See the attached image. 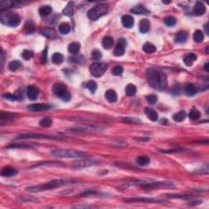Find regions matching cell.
<instances>
[{"label": "cell", "mask_w": 209, "mask_h": 209, "mask_svg": "<svg viewBox=\"0 0 209 209\" xmlns=\"http://www.w3.org/2000/svg\"><path fill=\"white\" fill-rule=\"evenodd\" d=\"M193 12L195 16H202V15H204L205 12H206L205 5L202 2H199V1L196 2L195 5L193 7Z\"/></svg>", "instance_id": "cell-13"}, {"label": "cell", "mask_w": 209, "mask_h": 209, "mask_svg": "<svg viewBox=\"0 0 209 209\" xmlns=\"http://www.w3.org/2000/svg\"><path fill=\"white\" fill-rule=\"evenodd\" d=\"M146 100H147V102L149 103V104H153L157 102V100H158V97H157L155 95L151 94V95H149V96H146Z\"/></svg>", "instance_id": "cell-45"}, {"label": "cell", "mask_w": 209, "mask_h": 209, "mask_svg": "<svg viewBox=\"0 0 209 209\" xmlns=\"http://www.w3.org/2000/svg\"><path fill=\"white\" fill-rule=\"evenodd\" d=\"M3 97H4L5 99H7V100H21L22 96H20V95H16V94L12 95V94L10 93H6L3 94Z\"/></svg>", "instance_id": "cell-41"}, {"label": "cell", "mask_w": 209, "mask_h": 209, "mask_svg": "<svg viewBox=\"0 0 209 209\" xmlns=\"http://www.w3.org/2000/svg\"><path fill=\"white\" fill-rule=\"evenodd\" d=\"M80 50V43L78 42H71L68 47V51L72 54H77Z\"/></svg>", "instance_id": "cell-26"}, {"label": "cell", "mask_w": 209, "mask_h": 209, "mask_svg": "<svg viewBox=\"0 0 209 209\" xmlns=\"http://www.w3.org/2000/svg\"><path fill=\"white\" fill-rule=\"evenodd\" d=\"M149 161H150V159H149V157L146 155L138 156L136 159V163H137L139 166H142V167L147 166V165L149 163Z\"/></svg>", "instance_id": "cell-25"}, {"label": "cell", "mask_w": 209, "mask_h": 209, "mask_svg": "<svg viewBox=\"0 0 209 209\" xmlns=\"http://www.w3.org/2000/svg\"><path fill=\"white\" fill-rule=\"evenodd\" d=\"M20 3L18 2H12V1H1V11H3L4 9L9 8V7H14L19 6Z\"/></svg>", "instance_id": "cell-20"}, {"label": "cell", "mask_w": 209, "mask_h": 209, "mask_svg": "<svg viewBox=\"0 0 209 209\" xmlns=\"http://www.w3.org/2000/svg\"><path fill=\"white\" fill-rule=\"evenodd\" d=\"M193 40L194 42H201L202 40H203V38H204V35H203V33H202L201 30H196L194 32L193 35Z\"/></svg>", "instance_id": "cell-37"}, {"label": "cell", "mask_w": 209, "mask_h": 209, "mask_svg": "<svg viewBox=\"0 0 209 209\" xmlns=\"http://www.w3.org/2000/svg\"><path fill=\"white\" fill-rule=\"evenodd\" d=\"M52 91L54 94L57 96L58 97L60 98L61 100L67 102L70 100V95H69V91L67 90V87L65 85L62 83H56L52 87Z\"/></svg>", "instance_id": "cell-6"}, {"label": "cell", "mask_w": 209, "mask_h": 209, "mask_svg": "<svg viewBox=\"0 0 209 209\" xmlns=\"http://www.w3.org/2000/svg\"><path fill=\"white\" fill-rule=\"evenodd\" d=\"M108 12V7L104 4H98L94 6L87 11V16L91 20H96L101 16L106 15Z\"/></svg>", "instance_id": "cell-5"}, {"label": "cell", "mask_w": 209, "mask_h": 209, "mask_svg": "<svg viewBox=\"0 0 209 209\" xmlns=\"http://www.w3.org/2000/svg\"><path fill=\"white\" fill-rule=\"evenodd\" d=\"M71 131L79 132V133H93V132H100L103 131V128L96 126L91 125H80L77 127H73L70 128Z\"/></svg>", "instance_id": "cell-8"}, {"label": "cell", "mask_w": 209, "mask_h": 209, "mask_svg": "<svg viewBox=\"0 0 209 209\" xmlns=\"http://www.w3.org/2000/svg\"><path fill=\"white\" fill-rule=\"evenodd\" d=\"M127 202H148V203H153V202H161L158 199H153V198H132L127 199Z\"/></svg>", "instance_id": "cell-22"}, {"label": "cell", "mask_w": 209, "mask_h": 209, "mask_svg": "<svg viewBox=\"0 0 209 209\" xmlns=\"http://www.w3.org/2000/svg\"><path fill=\"white\" fill-rule=\"evenodd\" d=\"M105 98L106 100L110 103L116 102L117 100H118V96H117V93L113 90H108V91L105 92Z\"/></svg>", "instance_id": "cell-21"}, {"label": "cell", "mask_w": 209, "mask_h": 209, "mask_svg": "<svg viewBox=\"0 0 209 209\" xmlns=\"http://www.w3.org/2000/svg\"><path fill=\"white\" fill-rule=\"evenodd\" d=\"M185 116H186V113L184 110H181V111H179L177 113H174L172 115V118H173L174 121L176 122H182L184 119L185 118Z\"/></svg>", "instance_id": "cell-32"}, {"label": "cell", "mask_w": 209, "mask_h": 209, "mask_svg": "<svg viewBox=\"0 0 209 209\" xmlns=\"http://www.w3.org/2000/svg\"><path fill=\"white\" fill-rule=\"evenodd\" d=\"M96 192L93 191V190H87L86 192H82L80 193V196H87V195H93V194H96Z\"/></svg>", "instance_id": "cell-52"}, {"label": "cell", "mask_w": 209, "mask_h": 209, "mask_svg": "<svg viewBox=\"0 0 209 209\" xmlns=\"http://www.w3.org/2000/svg\"><path fill=\"white\" fill-rule=\"evenodd\" d=\"M122 72H123V69H122V67L120 66V65H117V66L114 67L113 69V70H112V73H113V75L116 76L121 75L122 73Z\"/></svg>", "instance_id": "cell-47"}, {"label": "cell", "mask_w": 209, "mask_h": 209, "mask_svg": "<svg viewBox=\"0 0 209 209\" xmlns=\"http://www.w3.org/2000/svg\"><path fill=\"white\" fill-rule=\"evenodd\" d=\"M187 33L184 31H180L175 37V42L176 43H184L186 42Z\"/></svg>", "instance_id": "cell-28"}, {"label": "cell", "mask_w": 209, "mask_h": 209, "mask_svg": "<svg viewBox=\"0 0 209 209\" xmlns=\"http://www.w3.org/2000/svg\"><path fill=\"white\" fill-rule=\"evenodd\" d=\"M113 40L110 36H106V37H104V38H103L102 46L104 48L109 49L112 46H113Z\"/></svg>", "instance_id": "cell-33"}, {"label": "cell", "mask_w": 209, "mask_h": 209, "mask_svg": "<svg viewBox=\"0 0 209 209\" xmlns=\"http://www.w3.org/2000/svg\"><path fill=\"white\" fill-rule=\"evenodd\" d=\"M16 174H17V171L14 167H10V166L3 167L1 171V175L5 177H11V176H16Z\"/></svg>", "instance_id": "cell-16"}, {"label": "cell", "mask_w": 209, "mask_h": 209, "mask_svg": "<svg viewBox=\"0 0 209 209\" xmlns=\"http://www.w3.org/2000/svg\"><path fill=\"white\" fill-rule=\"evenodd\" d=\"M47 47L43 50L42 54V57H41V62L42 64H46L47 63Z\"/></svg>", "instance_id": "cell-51"}, {"label": "cell", "mask_w": 209, "mask_h": 209, "mask_svg": "<svg viewBox=\"0 0 209 209\" xmlns=\"http://www.w3.org/2000/svg\"><path fill=\"white\" fill-rule=\"evenodd\" d=\"M40 33L47 38H53L55 36V31L51 29H43L40 30Z\"/></svg>", "instance_id": "cell-39"}, {"label": "cell", "mask_w": 209, "mask_h": 209, "mask_svg": "<svg viewBox=\"0 0 209 209\" xmlns=\"http://www.w3.org/2000/svg\"><path fill=\"white\" fill-rule=\"evenodd\" d=\"M38 93H39L38 89L34 87V86L30 85V86L27 87V96H28V98H29V100H36L38 96Z\"/></svg>", "instance_id": "cell-15"}, {"label": "cell", "mask_w": 209, "mask_h": 209, "mask_svg": "<svg viewBox=\"0 0 209 209\" xmlns=\"http://www.w3.org/2000/svg\"><path fill=\"white\" fill-rule=\"evenodd\" d=\"M205 29H206V32H207V33H208V30H207V24H205Z\"/></svg>", "instance_id": "cell-54"}, {"label": "cell", "mask_w": 209, "mask_h": 209, "mask_svg": "<svg viewBox=\"0 0 209 209\" xmlns=\"http://www.w3.org/2000/svg\"><path fill=\"white\" fill-rule=\"evenodd\" d=\"M122 24L125 28H131L134 24L133 17L130 15H124L122 16Z\"/></svg>", "instance_id": "cell-17"}, {"label": "cell", "mask_w": 209, "mask_h": 209, "mask_svg": "<svg viewBox=\"0 0 209 209\" xmlns=\"http://www.w3.org/2000/svg\"><path fill=\"white\" fill-rule=\"evenodd\" d=\"M63 60H64V56L61 53H59V52L54 53L52 58H51V61L54 64H60V63L63 62Z\"/></svg>", "instance_id": "cell-34"}, {"label": "cell", "mask_w": 209, "mask_h": 209, "mask_svg": "<svg viewBox=\"0 0 209 209\" xmlns=\"http://www.w3.org/2000/svg\"><path fill=\"white\" fill-rule=\"evenodd\" d=\"M59 32L60 33H62V34H67V33H69L70 32V24L69 23L67 22H63L59 25Z\"/></svg>", "instance_id": "cell-27"}, {"label": "cell", "mask_w": 209, "mask_h": 209, "mask_svg": "<svg viewBox=\"0 0 209 209\" xmlns=\"http://www.w3.org/2000/svg\"><path fill=\"white\" fill-rule=\"evenodd\" d=\"M145 113L147 115V117L149 118V119H150L153 122H155L158 119V113L154 110V109H151V108H145Z\"/></svg>", "instance_id": "cell-18"}, {"label": "cell", "mask_w": 209, "mask_h": 209, "mask_svg": "<svg viewBox=\"0 0 209 209\" xmlns=\"http://www.w3.org/2000/svg\"><path fill=\"white\" fill-rule=\"evenodd\" d=\"M203 68H204V69H205V70H206V71L208 72L209 71V63L208 62L205 63L204 67H203Z\"/></svg>", "instance_id": "cell-53"}, {"label": "cell", "mask_w": 209, "mask_h": 209, "mask_svg": "<svg viewBox=\"0 0 209 209\" xmlns=\"http://www.w3.org/2000/svg\"><path fill=\"white\" fill-rule=\"evenodd\" d=\"M147 80L149 84L157 90H163L167 87V76L163 72L155 69H147Z\"/></svg>", "instance_id": "cell-1"}, {"label": "cell", "mask_w": 209, "mask_h": 209, "mask_svg": "<svg viewBox=\"0 0 209 209\" xmlns=\"http://www.w3.org/2000/svg\"><path fill=\"white\" fill-rule=\"evenodd\" d=\"M164 23L165 24H167V26L172 27L176 24V20L174 17H172V16H168V17L164 19Z\"/></svg>", "instance_id": "cell-43"}, {"label": "cell", "mask_w": 209, "mask_h": 209, "mask_svg": "<svg viewBox=\"0 0 209 209\" xmlns=\"http://www.w3.org/2000/svg\"><path fill=\"white\" fill-rule=\"evenodd\" d=\"M33 56V51H29V50H25V51H23L22 53V57L24 58V60H29L30 58L32 57V56Z\"/></svg>", "instance_id": "cell-48"}, {"label": "cell", "mask_w": 209, "mask_h": 209, "mask_svg": "<svg viewBox=\"0 0 209 209\" xmlns=\"http://www.w3.org/2000/svg\"><path fill=\"white\" fill-rule=\"evenodd\" d=\"M149 26H150V24H149V20L143 19L140 20V24H139V30L140 33H145L149 30Z\"/></svg>", "instance_id": "cell-19"}, {"label": "cell", "mask_w": 209, "mask_h": 209, "mask_svg": "<svg viewBox=\"0 0 209 209\" xmlns=\"http://www.w3.org/2000/svg\"><path fill=\"white\" fill-rule=\"evenodd\" d=\"M143 51H145V53H153V52H155L156 51V47L155 46L150 42H145V44L143 45Z\"/></svg>", "instance_id": "cell-31"}, {"label": "cell", "mask_w": 209, "mask_h": 209, "mask_svg": "<svg viewBox=\"0 0 209 209\" xmlns=\"http://www.w3.org/2000/svg\"><path fill=\"white\" fill-rule=\"evenodd\" d=\"M51 124H52V120H51V118H49V117L43 118L42 120L39 122V125L42 127H49Z\"/></svg>", "instance_id": "cell-40"}, {"label": "cell", "mask_w": 209, "mask_h": 209, "mask_svg": "<svg viewBox=\"0 0 209 209\" xmlns=\"http://www.w3.org/2000/svg\"><path fill=\"white\" fill-rule=\"evenodd\" d=\"M51 154L57 158H82L87 156L86 153L71 149H55L51 152Z\"/></svg>", "instance_id": "cell-3"}, {"label": "cell", "mask_w": 209, "mask_h": 209, "mask_svg": "<svg viewBox=\"0 0 209 209\" xmlns=\"http://www.w3.org/2000/svg\"><path fill=\"white\" fill-rule=\"evenodd\" d=\"M63 15L66 16H73V2H69L67 3V5L65 6L64 9H63L62 11Z\"/></svg>", "instance_id": "cell-29"}, {"label": "cell", "mask_w": 209, "mask_h": 209, "mask_svg": "<svg viewBox=\"0 0 209 209\" xmlns=\"http://www.w3.org/2000/svg\"><path fill=\"white\" fill-rule=\"evenodd\" d=\"M122 121L125 122H127V123H140V120L136 118H130V117H127V118H124L122 119Z\"/></svg>", "instance_id": "cell-46"}, {"label": "cell", "mask_w": 209, "mask_h": 209, "mask_svg": "<svg viewBox=\"0 0 209 209\" xmlns=\"http://www.w3.org/2000/svg\"><path fill=\"white\" fill-rule=\"evenodd\" d=\"M125 91H126V94H127V96H132L136 94V87H135L133 84H128L127 87H126Z\"/></svg>", "instance_id": "cell-38"}, {"label": "cell", "mask_w": 209, "mask_h": 209, "mask_svg": "<svg viewBox=\"0 0 209 209\" xmlns=\"http://www.w3.org/2000/svg\"><path fill=\"white\" fill-rule=\"evenodd\" d=\"M101 56H102L101 52L100 51H98V50H94L91 52V57L93 58V60H100Z\"/></svg>", "instance_id": "cell-49"}, {"label": "cell", "mask_w": 209, "mask_h": 209, "mask_svg": "<svg viewBox=\"0 0 209 209\" xmlns=\"http://www.w3.org/2000/svg\"><path fill=\"white\" fill-rule=\"evenodd\" d=\"M52 11V8L51 6L49 5H46V6H42L38 10V13L40 14V16H47Z\"/></svg>", "instance_id": "cell-30"}, {"label": "cell", "mask_w": 209, "mask_h": 209, "mask_svg": "<svg viewBox=\"0 0 209 209\" xmlns=\"http://www.w3.org/2000/svg\"><path fill=\"white\" fill-rule=\"evenodd\" d=\"M197 92V89L195 86L192 83H188L185 87V93L188 96H194Z\"/></svg>", "instance_id": "cell-24"}, {"label": "cell", "mask_w": 209, "mask_h": 209, "mask_svg": "<svg viewBox=\"0 0 209 209\" xmlns=\"http://www.w3.org/2000/svg\"><path fill=\"white\" fill-rule=\"evenodd\" d=\"M86 86H87V88L91 92H92V93H94V92L96 91V88H97V85H96V82L93 80H91L89 81V82H87Z\"/></svg>", "instance_id": "cell-42"}, {"label": "cell", "mask_w": 209, "mask_h": 209, "mask_svg": "<svg viewBox=\"0 0 209 209\" xmlns=\"http://www.w3.org/2000/svg\"><path fill=\"white\" fill-rule=\"evenodd\" d=\"M130 12L134 14H137V15H147L149 13V11L143 5H136L132 8L130 9Z\"/></svg>", "instance_id": "cell-14"}, {"label": "cell", "mask_w": 209, "mask_h": 209, "mask_svg": "<svg viewBox=\"0 0 209 209\" xmlns=\"http://www.w3.org/2000/svg\"><path fill=\"white\" fill-rule=\"evenodd\" d=\"M51 108V105H49V104H42V103H40V104H38V103H37V104H29V106H28V109L33 112L46 111V110H48Z\"/></svg>", "instance_id": "cell-12"}, {"label": "cell", "mask_w": 209, "mask_h": 209, "mask_svg": "<svg viewBox=\"0 0 209 209\" xmlns=\"http://www.w3.org/2000/svg\"><path fill=\"white\" fill-rule=\"evenodd\" d=\"M197 60V56L194 53H189L184 57V63L187 66H191L193 63Z\"/></svg>", "instance_id": "cell-23"}, {"label": "cell", "mask_w": 209, "mask_h": 209, "mask_svg": "<svg viewBox=\"0 0 209 209\" xmlns=\"http://www.w3.org/2000/svg\"><path fill=\"white\" fill-rule=\"evenodd\" d=\"M19 139H29V138H33V139H47V140H60V138L54 137V136H50L45 134H39L34 133V132H28V133L20 134L17 136Z\"/></svg>", "instance_id": "cell-9"}, {"label": "cell", "mask_w": 209, "mask_h": 209, "mask_svg": "<svg viewBox=\"0 0 209 209\" xmlns=\"http://www.w3.org/2000/svg\"><path fill=\"white\" fill-rule=\"evenodd\" d=\"M24 29H25V33H31L34 31V26L31 21H28L24 25Z\"/></svg>", "instance_id": "cell-44"}, {"label": "cell", "mask_w": 209, "mask_h": 209, "mask_svg": "<svg viewBox=\"0 0 209 209\" xmlns=\"http://www.w3.org/2000/svg\"><path fill=\"white\" fill-rule=\"evenodd\" d=\"M0 20L2 24L10 27H16L20 23V17L19 15L8 11H2L0 15Z\"/></svg>", "instance_id": "cell-4"}, {"label": "cell", "mask_w": 209, "mask_h": 209, "mask_svg": "<svg viewBox=\"0 0 209 209\" xmlns=\"http://www.w3.org/2000/svg\"><path fill=\"white\" fill-rule=\"evenodd\" d=\"M8 148H31V146H29L27 144H11L8 146Z\"/></svg>", "instance_id": "cell-50"}, {"label": "cell", "mask_w": 209, "mask_h": 209, "mask_svg": "<svg viewBox=\"0 0 209 209\" xmlns=\"http://www.w3.org/2000/svg\"><path fill=\"white\" fill-rule=\"evenodd\" d=\"M21 67V62L19 60H12L8 64V68L11 71H16Z\"/></svg>", "instance_id": "cell-35"}, {"label": "cell", "mask_w": 209, "mask_h": 209, "mask_svg": "<svg viewBox=\"0 0 209 209\" xmlns=\"http://www.w3.org/2000/svg\"><path fill=\"white\" fill-rule=\"evenodd\" d=\"M107 68H108V64L106 63L96 62L91 64L89 69H90V73L91 75L96 78H99L105 73Z\"/></svg>", "instance_id": "cell-7"}, {"label": "cell", "mask_w": 209, "mask_h": 209, "mask_svg": "<svg viewBox=\"0 0 209 209\" xmlns=\"http://www.w3.org/2000/svg\"><path fill=\"white\" fill-rule=\"evenodd\" d=\"M96 163V161L92 160V159H87V158H86V159H80V160H78L73 162V167L77 169L83 168V167H90V166L95 165Z\"/></svg>", "instance_id": "cell-10"}, {"label": "cell", "mask_w": 209, "mask_h": 209, "mask_svg": "<svg viewBox=\"0 0 209 209\" xmlns=\"http://www.w3.org/2000/svg\"><path fill=\"white\" fill-rule=\"evenodd\" d=\"M125 46H126V41L124 38H120L118 41V43L116 45L115 48L113 50V55L115 56H121L125 53Z\"/></svg>", "instance_id": "cell-11"}, {"label": "cell", "mask_w": 209, "mask_h": 209, "mask_svg": "<svg viewBox=\"0 0 209 209\" xmlns=\"http://www.w3.org/2000/svg\"><path fill=\"white\" fill-rule=\"evenodd\" d=\"M75 180H70V179H60V180H54L51 181L43 184V185H36V186L28 187L26 188V190L29 192H39L44 191V190H48V189H55L57 187L63 186L65 185H69V184H74Z\"/></svg>", "instance_id": "cell-2"}, {"label": "cell", "mask_w": 209, "mask_h": 209, "mask_svg": "<svg viewBox=\"0 0 209 209\" xmlns=\"http://www.w3.org/2000/svg\"><path fill=\"white\" fill-rule=\"evenodd\" d=\"M201 113L198 111V109H195V108H193V109L189 111V118L192 120H196V119H198L200 118Z\"/></svg>", "instance_id": "cell-36"}]
</instances>
